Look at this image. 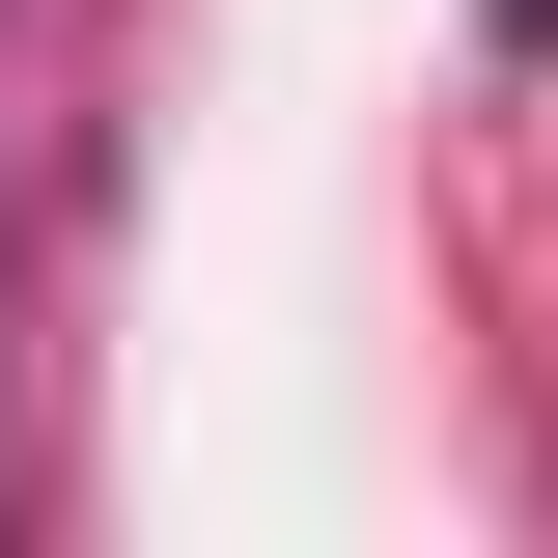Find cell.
<instances>
[{"label":"cell","instance_id":"1","mask_svg":"<svg viewBox=\"0 0 558 558\" xmlns=\"http://www.w3.org/2000/svg\"><path fill=\"white\" fill-rule=\"evenodd\" d=\"M502 28H558V0H502Z\"/></svg>","mask_w":558,"mask_h":558}]
</instances>
